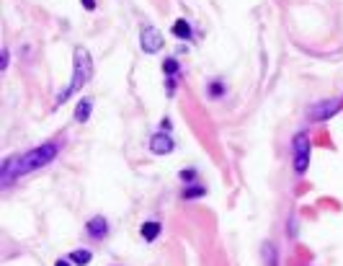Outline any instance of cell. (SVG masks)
<instances>
[{"label": "cell", "instance_id": "1", "mask_svg": "<svg viewBox=\"0 0 343 266\" xmlns=\"http://www.w3.org/2000/svg\"><path fill=\"white\" fill-rule=\"evenodd\" d=\"M59 153V145L57 142H44L39 147H34V150H28L18 158H8L5 163H3V186H8L13 179H18V176H26V173H31V171H39L44 166H49L52 160L57 158Z\"/></svg>", "mask_w": 343, "mask_h": 266}, {"label": "cell", "instance_id": "16", "mask_svg": "<svg viewBox=\"0 0 343 266\" xmlns=\"http://www.w3.org/2000/svg\"><path fill=\"white\" fill-rule=\"evenodd\" d=\"M193 176H196L193 171H181V179H183V181H193Z\"/></svg>", "mask_w": 343, "mask_h": 266}, {"label": "cell", "instance_id": "14", "mask_svg": "<svg viewBox=\"0 0 343 266\" xmlns=\"http://www.w3.org/2000/svg\"><path fill=\"white\" fill-rule=\"evenodd\" d=\"M183 197H186V199H199V197H204V189H201V186L186 189V191H183Z\"/></svg>", "mask_w": 343, "mask_h": 266}, {"label": "cell", "instance_id": "8", "mask_svg": "<svg viewBox=\"0 0 343 266\" xmlns=\"http://www.w3.org/2000/svg\"><path fill=\"white\" fill-rule=\"evenodd\" d=\"M91 109H93V101L91 98H83L75 109V122H88L91 119Z\"/></svg>", "mask_w": 343, "mask_h": 266}, {"label": "cell", "instance_id": "7", "mask_svg": "<svg viewBox=\"0 0 343 266\" xmlns=\"http://www.w3.org/2000/svg\"><path fill=\"white\" fill-rule=\"evenodd\" d=\"M85 228H88V235H91V238H96V241H101L103 235L109 233V223H106L103 217H91Z\"/></svg>", "mask_w": 343, "mask_h": 266}, {"label": "cell", "instance_id": "13", "mask_svg": "<svg viewBox=\"0 0 343 266\" xmlns=\"http://www.w3.org/2000/svg\"><path fill=\"white\" fill-rule=\"evenodd\" d=\"M263 256H266V264H268V266H276V246H274V243H266V246H263Z\"/></svg>", "mask_w": 343, "mask_h": 266}, {"label": "cell", "instance_id": "17", "mask_svg": "<svg viewBox=\"0 0 343 266\" xmlns=\"http://www.w3.org/2000/svg\"><path fill=\"white\" fill-rule=\"evenodd\" d=\"M80 3H83L88 10H96V0H80Z\"/></svg>", "mask_w": 343, "mask_h": 266}, {"label": "cell", "instance_id": "5", "mask_svg": "<svg viewBox=\"0 0 343 266\" xmlns=\"http://www.w3.org/2000/svg\"><path fill=\"white\" fill-rule=\"evenodd\" d=\"M140 44L147 54H155L163 49V34L158 31L155 26H142V34H140Z\"/></svg>", "mask_w": 343, "mask_h": 266}, {"label": "cell", "instance_id": "3", "mask_svg": "<svg viewBox=\"0 0 343 266\" xmlns=\"http://www.w3.org/2000/svg\"><path fill=\"white\" fill-rule=\"evenodd\" d=\"M343 106V101L341 98H325V101H318V103H312L307 116H310V122H325V119H331V116H336Z\"/></svg>", "mask_w": 343, "mask_h": 266}, {"label": "cell", "instance_id": "4", "mask_svg": "<svg viewBox=\"0 0 343 266\" xmlns=\"http://www.w3.org/2000/svg\"><path fill=\"white\" fill-rule=\"evenodd\" d=\"M292 145H294V171L305 173L310 168V153H312L310 140H307V135H297Z\"/></svg>", "mask_w": 343, "mask_h": 266}, {"label": "cell", "instance_id": "6", "mask_svg": "<svg viewBox=\"0 0 343 266\" xmlns=\"http://www.w3.org/2000/svg\"><path fill=\"white\" fill-rule=\"evenodd\" d=\"M150 150L155 155H168L173 150V137L166 135V132H158V135H153V140H150Z\"/></svg>", "mask_w": 343, "mask_h": 266}, {"label": "cell", "instance_id": "11", "mask_svg": "<svg viewBox=\"0 0 343 266\" xmlns=\"http://www.w3.org/2000/svg\"><path fill=\"white\" fill-rule=\"evenodd\" d=\"M70 261L78 264V266H88V264H91V251H85V248L72 251V254H70Z\"/></svg>", "mask_w": 343, "mask_h": 266}, {"label": "cell", "instance_id": "15", "mask_svg": "<svg viewBox=\"0 0 343 266\" xmlns=\"http://www.w3.org/2000/svg\"><path fill=\"white\" fill-rule=\"evenodd\" d=\"M212 96H214V98L222 96V85H219V83H212Z\"/></svg>", "mask_w": 343, "mask_h": 266}, {"label": "cell", "instance_id": "2", "mask_svg": "<svg viewBox=\"0 0 343 266\" xmlns=\"http://www.w3.org/2000/svg\"><path fill=\"white\" fill-rule=\"evenodd\" d=\"M91 72H93V60H91V54H88V49L78 47V49H75V72H72L70 85L65 88V91H59L57 103H65L72 93L83 91V85H85L88 80H91Z\"/></svg>", "mask_w": 343, "mask_h": 266}, {"label": "cell", "instance_id": "10", "mask_svg": "<svg viewBox=\"0 0 343 266\" xmlns=\"http://www.w3.org/2000/svg\"><path fill=\"white\" fill-rule=\"evenodd\" d=\"M140 233H142V238H145L147 243H153L158 235H160V223H145Z\"/></svg>", "mask_w": 343, "mask_h": 266}, {"label": "cell", "instance_id": "9", "mask_svg": "<svg viewBox=\"0 0 343 266\" xmlns=\"http://www.w3.org/2000/svg\"><path fill=\"white\" fill-rule=\"evenodd\" d=\"M173 36L175 39H191V23L186 18H178L173 23Z\"/></svg>", "mask_w": 343, "mask_h": 266}, {"label": "cell", "instance_id": "19", "mask_svg": "<svg viewBox=\"0 0 343 266\" xmlns=\"http://www.w3.org/2000/svg\"><path fill=\"white\" fill-rule=\"evenodd\" d=\"M54 266H70V261H65V259H59V261H57Z\"/></svg>", "mask_w": 343, "mask_h": 266}, {"label": "cell", "instance_id": "12", "mask_svg": "<svg viewBox=\"0 0 343 266\" xmlns=\"http://www.w3.org/2000/svg\"><path fill=\"white\" fill-rule=\"evenodd\" d=\"M163 72H166V75H168L171 80H173V78L178 75V62L173 60V57H168V60L163 62Z\"/></svg>", "mask_w": 343, "mask_h": 266}, {"label": "cell", "instance_id": "18", "mask_svg": "<svg viewBox=\"0 0 343 266\" xmlns=\"http://www.w3.org/2000/svg\"><path fill=\"white\" fill-rule=\"evenodd\" d=\"M3 70H8V49L3 52Z\"/></svg>", "mask_w": 343, "mask_h": 266}]
</instances>
